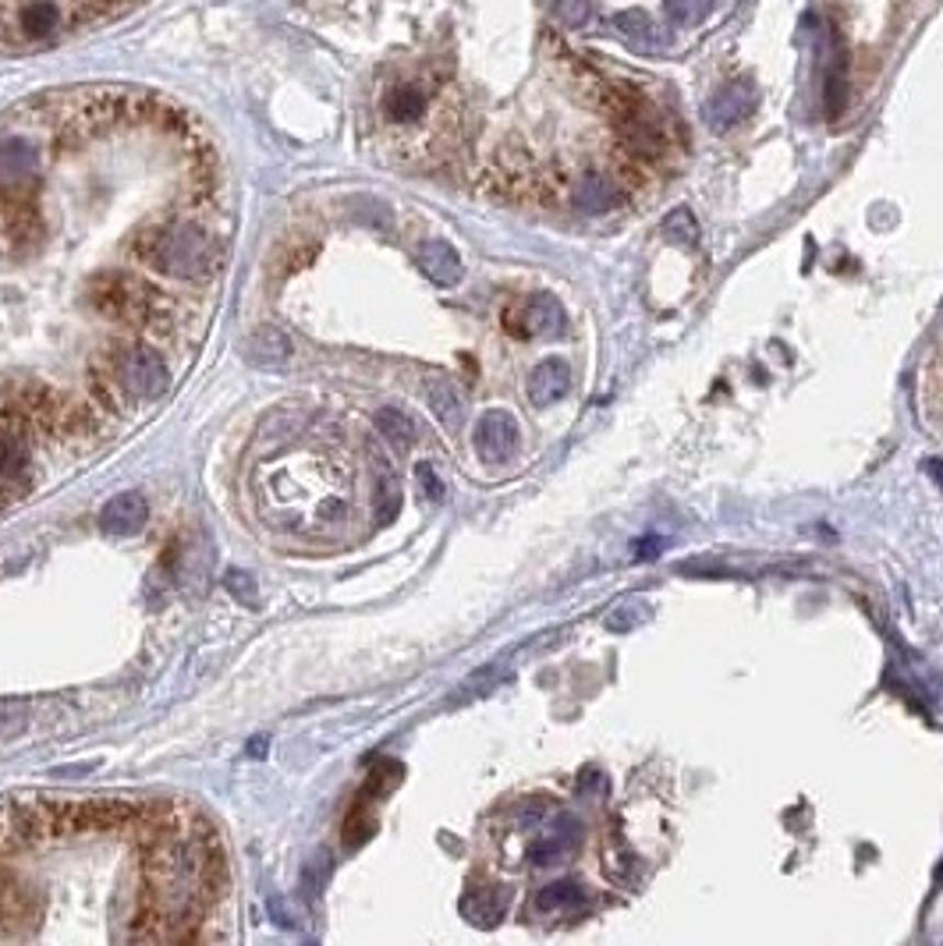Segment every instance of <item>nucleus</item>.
<instances>
[{"instance_id":"15","label":"nucleus","mask_w":943,"mask_h":946,"mask_svg":"<svg viewBox=\"0 0 943 946\" xmlns=\"http://www.w3.org/2000/svg\"><path fill=\"white\" fill-rule=\"evenodd\" d=\"M507 904H512V890L479 887V890H469L465 897H461V914H465L472 925L490 928V925H497L507 914Z\"/></svg>"},{"instance_id":"18","label":"nucleus","mask_w":943,"mask_h":946,"mask_svg":"<svg viewBox=\"0 0 943 946\" xmlns=\"http://www.w3.org/2000/svg\"><path fill=\"white\" fill-rule=\"evenodd\" d=\"M617 203H621V192H617L614 181H607L603 174H585L575 184V206L582 213H610Z\"/></svg>"},{"instance_id":"1","label":"nucleus","mask_w":943,"mask_h":946,"mask_svg":"<svg viewBox=\"0 0 943 946\" xmlns=\"http://www.w3.org/2000/svg\"><path fill=\"white\" fill-rule=\"evenodd\" d=\"M146 901L135 919L138 939H184L199 911L216 901L224 882V851L210 826L189 823L181 830H157L146 858ZM195 933V928H192Z\"/></svg>"},{"instance_id":"25","label":"nucleus","mask_w":943,"mask_h":946,"mask_svg":"<svg viewBox=\"0 0 943 946\" xmlns=\"http://www.w3.org/2000/svg\"><path fill=\"white\" fill-rule=\"evenodd\" d=\"M714 0H663V14L674 22V25H699Z\"/></svg>"},{"instance_id":"10","label":"nucleus","mask_w":943,"mask_h":946,"mask_svg":"<svg viewBox=\"0 0 943 946\" xmlns=\"http://www.w3.org/2000/svg\"><path fill=\"white\" fill-rule=\"evenodd\" d=\"M752 103H755L752 86H745V82H731V86L717 89L714 97L706 100V106H703V121H706L714 132H728V128H734V124L752 111Z\"/></svg>"},{"instance_id":"28","label":"nucleus","mask_w":943,"mask_h":946,"mask_svg":"<svg viewBox=\"0 0 943 946\" xmlns=\"http://www.w3.org/2000/svg\"><path fill=\"white\" fill-rule=\"evenodd\" d=\"M558 19L571 29L590 22V0H558Z\"/></svg>"},{"instance_id":"31","label":"nucleus","mask_w":943,"mask_h":946,"mask_svg":"<svg viewBox=\"0 0 943 946\" xmlns=\"http://www.w3.org/2000/svg\"><path fill=\"white\" fill-rule=\"evenodd\" d=\"M579 790H582V795H607V780H603L599 773H593V769H590V773H585V777H582Z\"/></svg>"},{"instance_id":"24","label":"nucleus","mask_w":943,"mask_h":946,"mask_svg":"<svg viewBox=\"0 0 943 946\" xmlns=\"http://www.w3.org/2000/svg\"><path fill=\"white\" fill-rule=\"evenodd\" d=\"M663 235H667L671 241H677V245H695V241H699V224H695L692 210L677 206V210H671L667 216H663Z\"/></svg>"},{"instance_id":"32","label":"nucleus","mask_w":943,"mask_h":946,"mask_svg":"<svg viewBox=\"0 0 943 946\" xmlns=\"http://www.w3.org/2000/svg\"><path fill=\"white\" fill-rule=\"evenodd\" d=\"M930 469H933V475L940 478V486H943V461H930Z\"/></svg>"},{"instance_id":"5","label":"nucleus","mask_w":943,"mask_h":946,"mask_svg":"<svg viewBox=\"0 0 943 946\" xmlns=\"http://www.w3.org/2000/svg\"><path fill=\"white\" fill-rule=\"evenodd\" d=\"M89 302L100 316L117 319L125 327H143L153 330L167 323V302L157 288L138 281L132 273H100L89 281Z\"/></svg>"},{"instance_id":"2","label":"nucleus","mask_w":943,"mask_h":946,"mask_svg":"<svg viewBox=\"0 0 943 946\" xmlns=\"http://www.w3.org/2000/svg\"><path fill=\"white\" fill-rule=\"evenodd\" d=\"M262 518L305 539H334L351 521V469L334 451H291L262 469Z\"/></svg>"},{"instance_id":"9","label":"nucleus","mask_w":943,"mask_h":946,"mask_svg":"<svg viewBox=\"0 0 943 946\" xmlns=\"http://www.w3.org/2000/svg\"><path fill=\"white\" fill-rule=\"evenodd\" d=\"M579 833L582 823L571 815H553L550 826H543V833L536 836V844L529 847V861L539 868H550V865H561L571 851L579 847Z\"/></svg>"},{"instance_id":"27","label":"nucleus","mask_w":943,"mask_h":946,"mask_svg":"<svg viewBox=\"0 0 943 946\" xmlns=\"http://www.w3.org/2000/svg\"><path fill=\"white\" fill-rule=\"evenodd\" d=\"M645 613H649L645 602H642V599H631V602H625V607H617V610L607 617V628H610V631H628V628L642 624Z\"/></svg>"},{"instance_id":"7","label":"nucleus","mask_w":943,"mask_h":946,"mask_svg":"<svg viewBox=\"0 0 943 946\" xmlns=\"http://www.w3.org/2000/svg\"><path fill=\"white\" fill-rule=\"evenodd\" d=\"M504 327L518 337H561L568 316L553 294H532L504 316Z\"/></svg>"},{"instance_id":"20","label":"nucleus","mask_w":943,"mask_h":946,"mask_svg":"<svg viewBox=\"0 0 943 946\" xmlns=\"http://www.w3.org/2000/svg\"><path fill=\"white\" fill-rule=\"evenodd\" d=\"M582 901H585V890L579 887V882L561 879V882H550V887L539 890L532 908L539 914H558V911H575V904H582Z\"/></svg>"},{"instance_id":"4","label":"nucleus","mask_w":943,"mask_h":946,"mask_svg":"<svg viewBox=\"0 0 943 946\" xmlns=\"http://www.w3.org/2000/svg\"><path fill=\"white\" fill-rule=\"evenodd\" d=\"M135 256L175 281H213L224 267V245L195 224H157L135 238Z\"/></svg>"},{"instance_id":"3","label":"nucleus","mask_w":943,"mask_h":946,"mask_svg":"<svg viewBox=\"0 0 943 946\" xmlns=\"http://www.w3.org/2000/svg\"><path fill=\"white\" fill-rule=\"evenodd\" d=\"M11 830L19 844L60 841V836L79 833H106V830H128L146 826L149 809L132 801L111 798H89V801H33V804H11Z\"/></svg>"},{"instance_id":"11","label":"nucleus","mask_w":943,"mask_h":946,"mask_svg":"<svg viewBox=\"0 0 943 946\" xmlns=\"http://www.w3.org/2000/svg\"><path fill=\"white\" fill-rule=\"evenodd\" d=\"M149 521V504L143 493H117L103 504L100 510V529L111 536H135L143 532V525Z\"/></svg>"},{"instance_id":"19","label":"nucleus","mask_w":943,"mask_h":946,"mask_svg":"<svg viewBox=\"0 0 943 946\" xmlns=\"http://www.w3.org/2000/svg\"><path fill=\"white\" fill-rule=\"evenodd\" d=\"M614 29L621 33L631 46H639V50H656V46L663 43L660 40V29L653 25V19H649L645 11H621L614 14Z\"/></svg>"},{"instance_id":"23","label":"nucleus","mask_w":943,"mask_h":946,"mask_svg":"<svg viewBox=\"0 0 943 946\" xmlns=\"http://www.w3.org/2000/svg\"><path fill=\"white\" fill-rule=\"evenodd\" d=\"M397 507H401V486H397V478L386 472V469H380V483H377V496H373L377 521H380V525L394 521Z\"/></svg>"},{"instance_id":"26","label":"nucleus","mask_w":943,"mask_h":946,"mask_svg":"<svg viewBox=\"0 0 943 946\" xmlns=\"http://www.w3.org/2000/svg\"><path fill=\"white\" fill-rule=\"evenodd\" d=\"M224 585H227V593L235 596L238 602H245V607H256L259 588H256V578L249 575V571H227Z\"/></svg>"},{"instance_id":"8","label":"nucleus","mask_w":943,"mask_h":946,"mask_svg":"<svg viewBox=\"0 0 943 946\" xmlns=\"http://www.w3.org/2000/svg\"><path fill=\"white\" fill-rule=\"evenodd\" d=\"M518 440H521V429H518V418L512 412L493 408L479 418L475 454L483 458V464H507L518 451Z\"/></svg>"},{"instance_id":"14","label":"nucleus","mask_w":943,"mask_h":946,"mask_svg":"<svg viewBox=\"0 0 943 946\" xmlns=\"http://www.w3.org/2000/svg\"><path fill=\"white\" fill-rule=\"evenodd\" d=\"M426 405L433 412V418L447 429V432H458L461 423H465V401H461L458 386L444 376H429L426 380Z\"/></svg>"},{"instance_id":"21","label":"nucleus","mask_w":943,"mask_h":946,"mask_svg":"<svg viewBox=\"0 0 943 946\" xmlns=\"http://www.w3.org/2000/svg\"><path fill=\"white\" fill-rule=\"evenodd\" d=\"M377 429H380V437L386 443L397 447V451H408V447L415 443V437H419V429H415V423L401 408H380L377 412Z\"/></svg>"},{"instance_id":"17","label":"nucleus","mask_w":943,"mask_h":946,"mask_svg":"<svg viewBox=\"0 0 943 946\" xmlns=\"http://www.w3.org/2000/svg\"><path fill=\"white\" fill-rule=\"evenodd\" d=\"M11 415L8 408L0 412V478L11 483V478H22L25 475V464H29V447L22 440L19 429H11Z\"/></svg>"},{"instance_id":"13","label":"nucleus","mask_w":943,"mask_h":946,"mask_svg":"<svg viewBox=\"0 0 943 946\" xmlns=\"http://www.w3.org/2000/svg\"><path fill=\"white\" fill-rule=\"evenodd\" d=\"M419 267H423V273L429 277V281L440 284V288H454L461 281V273H465V267H461V256L440 238H429V241L419 245Z\"/></svg>"},{"instance_id":"6","label":"nucleus","mask_w":943,"mask_h":946,"mask_svg":"<svg viewBox=\"0 0 943 946\" xmlns=\"http://www.w3.org/2000/svg\"><path fill=\"white\" fill-rule=\"evenodd\" d=\"M111 372L117 386L135 401H153L167 391L171 383V372H167V362L160 359L157 351L149 348H121L114 359H111Z\"/></svg>"},{"instance_id":"22","label":"nucleus","mask_w":943,"mask_h":946,"mask_svg":"<svg viewBox=\"0 0 943 946\" xmlns=\"http://www.w3.org/2000/svg\"><path fill=\"white\" fill-rule=\"evenodd\" d=\"M844 106H847V65H844V54H838L827 71V114L841 117Z\"/></svg>"},{"instance_id":"30","label":"nucleus","mask_w":943,"mask_h":946,"mask_svg":"<svg viewBox=\"0 0 943 946\" xmlns=\"http://www.w3.org/2000/svg\"><path fill=\"white\" fill-rule=\"evenodd\" d=\"M419 483L426 486V493L433 496V500H444V483L437 478V472L429 469V464H419Z\"/></svg>"},{"instance_id":"29","label":"nucleus","mask_w":943,"mask_h":946,"mask_svg":"<svg viewBox=\"0 0 943 946\" xmlns=\"http://www.w3.org/2000/svg\"><path fill=\"white\" fill-rule=\"evenodd\" d=\"M19 911H22V887L0 882V919H14Z\"/></svg>"},{"instance_id":"12","label":"nucleus","mask_w":943,"mask_h":946,"mask_svg":"<svg viewBox=\"0 0 943 946\" xmlns=\"http://www.w3.org/2000/svg\"><path fill=\"white\" fill-rule=\"evenodd\" d=\"M571 391V365L564 359H547L529 376V401L536 408H550Z\"/></svg>"},{"instance_id":"16","label":"nucleus","mask_w":943,"mask_h":946,"mask_svg":"<svg viewBox=\"0 0 943 946\" xmlns=\"http://www.w3.org/2000/svg\"><path fill=\"white\" fill-rule=\"evenodd\" d=\"M291 359V340L281 327H259L249 337V362L262 369H277Z\"/></svg>"}]
</instances>
